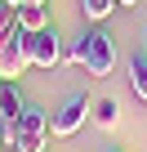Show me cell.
Segmentation results:
<instances>
[{
	"instance_id": "cell-13",
	"label": "cell",
	"mask_w": 147,
	"mask_h": 152,
	"mask_svg": "<svg viewBox=\"0 0 147 152\" xmlns=\"http://www.w3.org/2000/svg\"><path fill=\"white\" fill-rule=\"evenodd\" d=\"M116 5H120V9H134V5H138V0H116Z\"/></svg>"
},
{
	"instance_id": "cell-4",
	"label": "cell",
	"mask_w": 147,
	"mask_h": 152,
	"mask_svg": "<svg viewBox=\"0 0 147 152\" xmlns=\"http://www.w3.org/2000/svg\"><path fill=\"white\" fill-rule=\"evenodd\" d=\"M27 58H31V67H58L62 63V40H58V31L54 27H45V31H31L27 36Z\"/></svg>"
},
{
	"instance_id": "cell-7",
	"label": "cell",
	"mask_w": 147,
	"mask_h": 152,
	"mask_svg": "<svg viewBox=\"0 0 147 152\" xmlns=\"http://www.w3.org/2000/svg\"><path fill=\"white\" fill-rule=\"evenodd\" d=\"M89 116H94V125L116 130V125H120V103H116V99H94V103H89Z\"/></svg>"
},
{
	"instance_id": "cell-15",
	"label": "cell",
	"mask_w": 147,
	"mask_h": 152,
	"mask_svg": "<svg viewBox=\"0 0 147 152\" xmlns=\"http://www.w3.org/2000/svg\"><path fill=\"white\" fill-rule=\"evenodd\" d=\"M0 94H5V81H0Z\"/></svg>"
},
{
	"instance_id": "cell-6",
	"label": "cell",
	"mask_w": 147,
	"mask_h": 152,
	"mask_svg": "<svg viewBox=\"0 0 147 152\" xmlns=\"http://www.w3.org/2000/svg\"><path fill=\"white\" fill-rule=\"evenodd\" d=\"M18 27L31 36V31H45V27H54V23H49V9H45V5H18Z\"/></svg>"
},
{
	"instance_id": "cell-12",
	"label": "cell",
	"mask_w": 147,
	"mask_h": 152,
	"mask_svg": "<svg viewBox=\"0 0 147 152\" xmlns=\"http://www.w3.org/2000/svg\"><path fill=\"white\" fill-rule=\"evenodd\" d=\"M5 5H14V9H18V5H45V0H5Z\"/></svg>"
},
{
	"instance_id": "cell-16",
	"label": "cell",
	"mask_w": 147,
	"mask_h": 152,
	"mask_svg": "<svg viewBox=\"0 0 147 152\" xmlns=\"http://www.w3.org/2000/svg\"><path fill=\"white\" fill-rule=\"evenodd\" d=\"M107 152H120V148H107Z\"/></svg>"
},
{
	"instance_id": "cell-9",
	"label": "cell",
	"mask_w": 147,
	"mask_h": 152,
	"mask_svg": "<svg viewBox=\"0 0 147 152\" xmlns=\"http://www.w3.org/2000/svg\"><path fill=\"white\" fill-rule=\"evenodd\" d=\"M112 9H116V0H80V14H85L89 23H103Z\"/></svg>"
},
{
	"instance_id": "cell-8",
	"label": "cell",
	"mask_w": 147,
	"mask_h": 152,
	"mask_svg": "<svg viewBox=\"0 0 147 152\" xmlns=\"http://www.w3.org/2000/svg\"><path fill=\"white\" fill-rule=\"evenodd\" d=\"M129 85H134V94L147 103V54H134V63H129Z\"/></svg>"
},
{
	"instance_id": "cell-11",
	"label": "cell",
	"mask_w": 147,
	"mask_h": 152,
	"mask_svg": "<svg viewBox=\"0 0 147 152\" xmlns=\"http://www.w3.org/2000/svg\"><path fill=\"white\" fill-rule=\"evenodd\" d=\"M14 27H18V9L14 5H0V40H5Z\"/></svg>"
},
{
	"instance_id": "cell-17",
	"label": "cell",
	"mask_w": 147,
	"mask_h": 152,
	"mask_svg": "<svg viewBox=\"0 0 147 152\" xmlns=\"http://www.w3.org/2000/svg\"><path fill=\"white\" fill-rule=\"evenodd\" d=\"M0 5H5V0H0Z\"/></svg>"
},
{
	"instance_id": "cell-1",
	"label": "cell",
	"mask_w": 147,
	"mask_h": 152,
	"mask_svg": "<svg viewBox=\"0 0 147 152\" xmlns=\"http://www.w3.org/2000/svg\"><path fill=\"white\" fill-rule=\"evenodd\" d=\"M27 67H31V58H27V31L14 27L5 40H0V81H18Z\"/></svg>"
},
{
	"instance_id": "cell-5",
	"label": "cell",
	"mask_w": 147,
	"mask_h": 152,
	"mask_svg": "<svg viewBox=\"0 0 147 152\" xmlns=\"http://www.w3.org/2000/svg\"><path fill=\"white\" fill-rule=\"evenodd\" d=\"M18 134H40V139H49V112H45L40 103H27L22 116H18Z\"/></svg>"
},
{
	"instance_id": "cell-10",
	"label": "cell",
	"mask_w": 147,
	"mask_h": 152,
	"mask_svg": "<svg viewBox=\"0 0 147 152\" xmlns=\"http://www.w3.org/2000/svg\"><path fill=\"white\" fill-rule=\"evenodd\" d=\"M85 54H89V40H85V31H80L76 40L62 49V58H67V63H76V67H85Z\"/></svg>"
},
{
	"instance_id": "cell-3",
	"label": "cell",
	"mask_w": 147,
	"mask_h": 152,
	"mask_svg": "<svg viewBox=\"0 0 147 152\" xmlns=\"http://www.w3.org/2000/svg\"><path fill=\"white\" fill-rule=\"evenodd\" d=\"M85 40H89L85 72H89V76H107V72L116 67V45H112V36H107L103 27H89V31H85Z\"/></svg>"
},
{
	"instance_id": "cell-14",
	"label": "cell",
	"mask_w": 147,
	"mask_h": 152,
	"mask_svg": "<svg viewBox=\"0 0 147 152\" xmlns=\"http://www.w3.org/2000/svg\"><path fill=\"white\" fill-rule=\"evenodd\" d=\"M0 148H5V130H0Z\"/></svg>"
},
{
	"instance_id": "cell-2",
	"label": "cell",
	"mask_w": 147,
	"mask_h": 152,
	"mask_svg": "<svg viewBox=\"0 0 147 152\" xmlns=\"http://www.w3.org/2000/svg\"><path fill=\"white\" fill-rule=\"evenodd\" d=\"M89 121V99L85 94H71L58 112H49V134H58V139H71L80 125Z\"/></svg>"
}]
</instances>
